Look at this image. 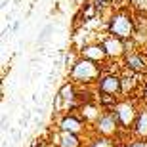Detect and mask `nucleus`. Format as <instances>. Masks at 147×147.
Instances as JSON below:
<instances>
[{"label": "nucleus", "mask_w": 147, "mask_h": 147, "mask_svg": "<svg viewBox=\"0 0 147 147\" xmlns=\"http://www.w3.org/2000/svg\"><path fill=\"white\" fill-rule=\"evenodd\" d=\"M61 147H78V140L71 132H63L61 134Z\"/></svg>", "instance_id": "10"}, {"label": "nucleus", "mask_w": 147, "mask_h": 147, "mask_svg": "<svg viewBox=\"0 0 147 147\" xmlns=\"http://www.w3.org/2000/svg\"><path fill=\"white\" fill-rule=\"evenodd\" d=\"M94 147H113L107 140H98V142L94 143Z\"/></svg>", "instance_id": "15"}, {"label": "nucleus", "mask_w": 147, "mask_h": 147, "mask_svg": "<svg viewBox=\"0 0 147 147\" xmlns=\"http://www.w3.org/2000/svg\"><path fill=\"white\" fill-rule=\"evenodd\" d=\"M132 2L140 11H147V0H132Z\"/></svg>", "instance_id": "14"}, {"label": "nucleus", "mask_w": 147, "mask_h": 147, "mask_svg": "<svg viewBox=\"0 0 147 147\" xmlns=\"http://www.w3.org/2000/svg\"><path fill=\"white\" fill-rule=\"evenodd\" d=\"M59 98L65 99L67 105H69V101L75 99V86H73V84H65V86L61 88V92H59Z\"/></svg>", "instance_id": "12"}, {"label": "nucleus", "mask_w": 147, "mask_h": 147, "mask_svg": "<svg viewBox=\"0 0 147 147\" xmlns=\"http://www.w3.org/2000/svg\"><path fill=\"white\" fill-rule=\"evenodd\" d=\"M124 59H126V67H128L130 71H138V73L147 71V59L142 54H138V52H130V54H128V52H126Z\"/></svg>", "instance_id": "5"}, {"label": "nucleus", "mask_w": 147, "mask_h": 147, "mask_svg": "<svg viewBox=\"0 0 147 147\" xmlns=\"http://www.w3.org/2000/svg\"><path fill=\"white\" fill-rule=\"evenodd\" d=\"M117 115H105L101 119L98 120V128L99 132H103V134H113L117 130Z\"/></svg>", "instance_id": "8"}, {"label": "nucleus", "mask_w": 147, "mask_h": 147, "mask_svg": "<svg viewBox=\"0 0 147 147\" xmlns=\"http://www.w3.org/2000/svg\"><path fill=\"white\" fill-rule=\"evenodd\" d=\"M17 29H19V21H16V23H13V27H11V31H13V33H16Z\"/></svg>", "instance_id": "17"}, {"label": "nucleus", "mask_w": 147, "mask_h": 147, "mask_svg": "<svg viewBox=\"0 0 147 147\" xmlns=\"http://www.w3.org/2000/svg\"><path fill=\"white\" fill-rule=\"evenodd\" d=\"M136 126H138V128H136L138 134L147 136V109L140 113V117H138V124H136Z\"/></svg>", "instance_id": "11"}, {"label": "nucleus", "mask_w": 147, "mask_h": 147, "mask_svg": "<svg viewBox=\"0 0 147 147\" xmlns=\"http://www.w3.org/2000/svg\"><path fill=\"white\" fill-rule=\"evenodd\" d=\"M99 92L101 94H111V96H115V94L122 92V78L117 75H105L99 78Z\"/></svg>", "instance_id": "3"}, {"label": "nucleus", "mask_w": 147, "mask_h": 147, "mask_svg": "<svg viewBox=\"0 0 147 147\" xmlns=\"http://www.w3.org/2000/svg\"><path fill=\"white\" fill-rule=\"evenodd\" d=\"M115 115H117V120H119L122 126H130L134 117H136V111H134V107H132L130 103H120V105H117Z\"/></svg>", "instance_id": "6"}, {"label": "nucleus", "mask_w": 147, "mask_h": 147, "mask_svg": "<svg viewBox=\"0 0 147 147\" xmlns=\"http://www.w3.org/2000/svg\"><path fill=\"white\" fill-rule=\"evenodd\" d=\"M80 128H82V124H80V120L76 119V117H65V119L61 120V130H63V132L76 134Z\"/></svg>", "instance_id": "9"}, {"label": "nucleus", "mask_w": 147, "mask_h": 147, "mask_svg": "<svg viewBox=\"0 0 147 147\" xmlns=\"http://www.w3.org/2000/svg\"><path fill=\"white\" fill-rule=\"evenodd\" d=\"M109 34L122 40H128L136 34V25L128 13H115L109 19Z\"/></svg>", "instance_id": "1"}, {"label": "nucleus", "mask_w": 147, "mask_h": 147, "mask_svg": "<svg viewBox=\"0 0 147 147\" xmlns=\"http://www.w3.org/2000/svg\"><path fill=\"white\" fill-rule=\"evenodd\" d=\"M82 55L86 59H92L96 63H99V61H103L107 57V52H105L103 44H90V46H84L82 48Z\"/></svg>", "instance_id": "7"}, {"label": "nucleus", "mask_w": 147, "mask_h": 147, "mask_svg": "<svg viewBox=\"0 0 147 147\" xmlns=\"http://www.w3.org/2000/svg\"><path fill=\"white\" fill-rule=\"evenodd\" d=\"M103 48L107 52V57H120V55H126V46H124V40L122 38H117V36H107L103 40Z\"/></svg>", "instance_id": "4"}, {"label": "nucleus", "mask_w": 147, "mask_h": 147, "mask_svg": "<svg viewBox=\"0 0 147 147\" xmlns=\"http://www.w3.org/2000/svg\"><path fill=\"white\" fill-rule=\"evenodd\" d=\"M71 76L76 82H92L99 76V65L92 59H78L71 69Z\"/></svg>", "instance_id": "2"}, {"label": "nucleus", "mask_w": 147, "mask_h": 147, "mask_svg": "<svg viewBox=\"0 0 147 147\" xmlns=\"http://www.w3.org/2000/svg\"><path fill=\"white\" fill-rule=\"evenodd\" d=\"M128 147H147V142H134V143H130Z\"/></svg>", "instance_id": "16"}, {"label": "nucleus", "mask_w": 147, "mask_h": 147, "mask_svg": "<svg viewBox=\"0 0 147 147\" xmlns=\"http://www.w3.org/2000/svg\"><path fill=\"white\" fill-rule=\"evenodd\" d=\"M52 33H54V23H48V25L40 31V34H38V38H36V42L38 44H44L50 36H52Z\"/></svg>", "instance_id": "13"}]
</instances>
